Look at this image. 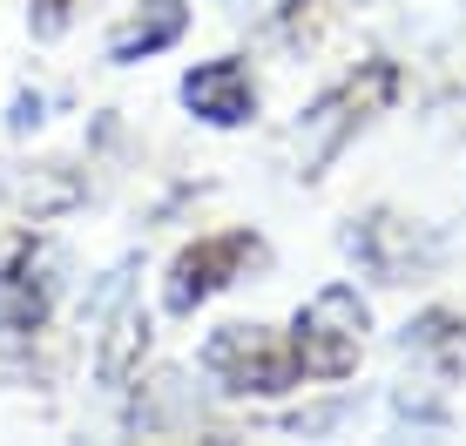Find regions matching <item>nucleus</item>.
Instances as JSON below:
<instances>
[{
  "mask_svg": "<svg viewBox=\"0 0 466 446\" xmlns=\"http://www.w3.org/2000/svg\"><path fill=\"white\" fill-rule=\"evenodd\" d=\"M244 250H250V237H223V244L183 250V258H176V278H169V311H189L197 298H210L223 284V264H237Z\"/></svg>",
  "mask_w": 466,
  "mask_h": 446,
  "instance_id": "20e7f679",
  "label": "nucleus"
},
{
  "mask_svg": "<svg viewBox=\"0 0 466 446\" xmlns=\"http://www.w3.org/2000/svg\"><path fill=\"white\" fill-rule=\"evenodd\" d=\"M68 27V0H35V35H61Z\"/></svg>",
  "mask_w": 466,
  "mask_h": 446,
  "instance_id": "423d86ee",
  "label": "nucleus"
},
{
  "mask_svg": "<svg viewBox=\"0 0 466 446\" xmlns=\"http://www.w3.org/2000/svg\"><path fill=\"white\" fill-rule=\"evenodd\" d=\"M183 0H142V14L128 27H116V41H108V61H142L156 55V47H169L176 35H183Z\"/></svg>",
  "mask_w": 466,
  "mask_h": 446,
  "instance_id": "39448f33",
  "label": "nucleus"
},
{
  "mask_svg": "<svg viewBox=\"0 0 466 446\" xmlns=\"http://www.w3.org/2000/svg\"><path fill=\"white\" fill-rule=\"evenodd\" d=\"M183 102L197 108L203 122H244L250 108H257V88H250V75H244V61H203L197 75H183Z\"/></svg>",
  "mask_w": 466,
  "mask_h": 446,
  "instance_id": "7ed1b4c3",
  "label": "nucleus"
},
{
  "mask_svg": "<svg viewBox=\"0 0 466 446\" xmlns=\"http://www.w3.org/2000/svg\"><path fill=\"white\" fill-rule=\"evenodd\" d=\"M365 345V305L351 284H325L311 305L298 311V365L311 379H345Z\"/></svg>",
  "mask_w": 466,
  "mask_h": 446,
  "instance_id": "f257e3e1",
  "label": "nucleus"
},
{
  "mask_svg": "<svg viewBox=\"0 0 466 446\" xmlns=\"http://www.w3.org/2000/svg\"><path fill=\"white\" fill-rule=\"evenodd\" d=\"M385 88H392V75L379 68L365 95H359V82H351V88H339V95H325V102H318L311 116H304V169H318V163H325V156H331V149H339V142L351 136V122H365V102H379Z\"/></svg>",
  "mask_w": 466,
  "mask_h": 446,
  "instance_id": "f03ea898",
  "label": "nucleus"
}]
</instances>
